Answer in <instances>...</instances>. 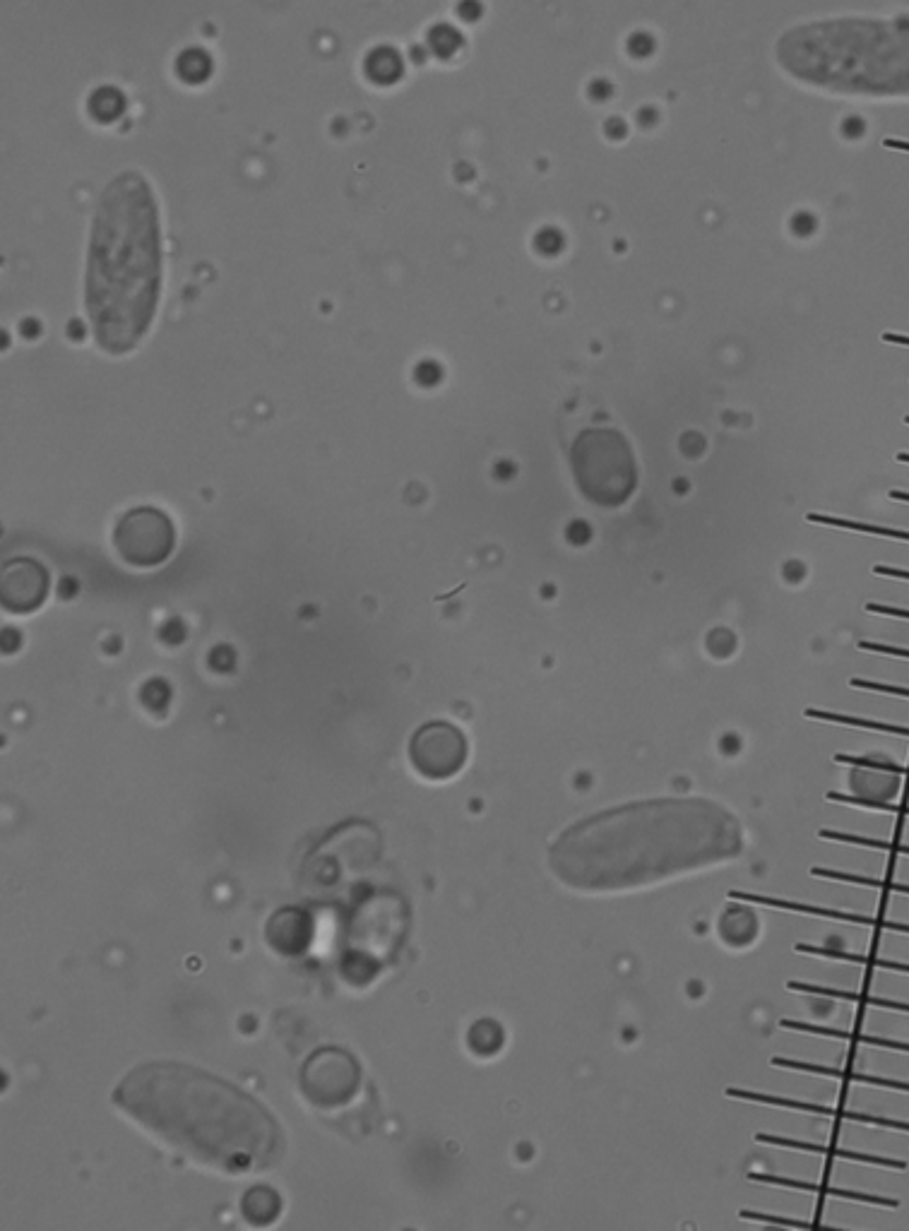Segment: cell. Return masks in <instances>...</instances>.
<instances>
[{
  "label": "cell",
  "mask_w": 909,
  "mask_h": 1231,
  "mask_svg": "<svg viewBox=\"0 0 909 1231\" xmlns=\"http://www.w3.org/2000/svg\"><path fill=\"white\" fill-rule=\"evenodd\" d=\"M772 1066H780V1068H794V1070H808V1073L833 1075V1078L861 1080V1082H876V1085H890V1087H900V1090H909V1085H905V1082H888V1080H878V1078H864V1075H849V1073H845V1070L825 1068V1066H816V1063H804V1061H789V1058H772Z\"/></svg>",
  "instance_id": "cell-17"
},
{
  "label": "cell",
  "mask_w": 909,
  "mask_h": 1231,
  "mask_svg": "<svg viewBox=\"0 0 909 1231\" xmlns=\"http://www.w3.org/2000/svg\"><path fill=\"white\" fill-rule=\"evenodd\" d=\"M905 421H907V424H909V416H907V419H905Z\"/></svg>",
  "instance_id": "cell-34"
},
{
  "label": "cell",
  "mask_w": 909,
  "mask_h": 1231,
  "mask_svg": "<svg viewBox=\"0 0 909 1231\" xmlns=\"http://www.w3.org/2000/svg\"><path fill=\"white\" fill-rule=\"evenodd\" d=\"M852 686L857 688H869V691H881V693H893V695H907L909 698V688H900V686H885V683H873V681H861L854 679Z\"/></svg>",
  "instance_id": "cell-29"
},
{
  "label": "cell",
  "mask_w": 909,
  "mask_h": 1231,
  "mask_svg": "<svg viewBox=\"0 0 909 1231\" xmlns=\"http://www.w3.org/2000/svg\"><path fill=\"white\" fill-rule=\"evenodd\" d=\"M114 1102L159 1143L224 1174H258L277 1167L284 1155L282 1128L263 1104L186 1063L130 1070Z\"/></svg>",
  "instance_id": "cell-1"
},
{
  "label": "cell",
  "mask_w": 909,
  "mask_h": 1231,
  "mask_svg": "<svg viewBox=\"0 0 909 1231\" xmlns=\"http://www.w3.org/2000/svg\"><path fill=\"white\" fill-rule=\"evenodd\" d=\"M159 260L150 231L123 227L97 241L87 279V315L99 347L128 354L157 313Z\"/></svg>",
  "instance_id": "cell-4"
},
{
  "label": "cell",
  "mask_w": 909,
  "mask_h": 1231,
  "mask_svg": "<svg viewBox=\"0 0 909 1231\" xmlns=\"http://www.w3.org/2000/svg\"><path fill=\"white\" fill-rule=\"evenodd\" d=\"M741 852L739 823L707 801H652L573 825L551 849L570 888H633Z\"/></svg>",
  "instance_id": "cell-2"
},
{
  "label": "cell",
  "mask_w": 909,
  "mask_h": 1231,
  "mask_svg": "<svg viewBox=\"0 0 909 1231\" xmlns=\"http://www.w3.org/2000/svg\"><path fill=\"white\" fill-rule=\"evenodd\" d=\"M277 1212H279L277 1195L272 1191H267V1188H253V1191L246 1195V1200H243V1215L251 1219L253 1224L270 1222V1219L277 1217Z\"/></svg>",
  "instance_id": "cell-16"
},
{
  "label": "cell",
  "mask_w": 909,
  "mask_h": 1231,
  "mask_svg": "<svg viewBox=\"0 0 909 1231\" xmlns=\"http://www.w3.org/2000/svg\"><path fill=\"white\" fill-rule=\"evenodd\" d=\"M753 1181H763V1183H775V1186H789V1188H799V1191H813V1193H823V1195H837V1198H854V1200H866V1203H881V1205H895L893 1200H885V1198H876V1195H861V1193H852V1191H840V1188H825L818 1186V1183H806V1181H794V1179H784V1176H770V1174H751Z\"/></svg>",
  "instance_id": "cell-13"
},
{
  "label": "cell",
  "mask_w": 909,
  "mask_h": 1231,
  "mask_svg": "<svg viewBox=\"0 0 909 1231\" xmlns=\"http://www.w3.org/2000/svg\"><path fill=\"white\" fill-rule=\"evenodd\" d=\"M412 763L424 777L443 779L455 775L467 760V741L453 724L431 722L421 727L409 743Z\"/></svg>",
  "instance_id": "cell-6"
},
{
  "label": "cell",
  "mask_w": 909,
  "mask_h": 1231,
  "mask_svg": "<svg viewBox=\"0 0 909 1231\" xmlns=\"http://www.w3.org/2000/svg\"><path fill=\"white\" fill-rule=\"evenodd\" d=\"M176 73L188 85H200L212 73V58L202 49H186L178 56Z\"/></svg>",
  "instance_id": "cell-15"
},
{
  "label": "cell",
  "mask_w": 909,
  "mask_h": 1231,
  "mask_svg": "<svg viewBox=\"0 0 909 1231\" xmlns=\"http://www.w3.org/2000/svg\"><path fill=\"white\" fill-rule=\"evenodd\" d=\"M741 1215L748 1217V1219H763V1222H770V1224H787V1227H804V1229H806V1227H811V1224H808V1222H796V1219L772 1217V1215H763V1212H751V1210H744V1212H741Z\"/></svg>",
  "instance_id": "cell-28"
},
{
  "label": "cell",
  "mask_w": 909,
  "mask_h": 1231,
  "mask_svg": "<svg viewBox=\"0 0 909 1231\" xmlns=\"http://www.w3.org/2000/svg\"><path fill=\"white\" fill-rule=\"evenodd\" d=\"M760 1143H768V1145H782V1147H794V1150H806V1152H818V1155H830V1157H842V1159H859V1162H876V1164H890V1167H905L902 1162H893V1159H883V1157H866V1155H854V1152L847 1150H835V1147H825V1145H811V1143H801V1140H792V1138H780V1135H758Z\"/></svg>",
  "instance_id": "cell-11"
},
{
  "label": "cell",
  "mask_w": 909,
  "mask_h": 1231,
  "mask_svg": "<svg viewBox=\"0 0 909 1231\" xmlns=\"http://www.w3.org/2000/svg\"><path fill=\"white\" fill-rule=\"evenodd\" d=\"M789 989H792V991H806V993H818V996L842 998V1001H857V998H861V1001H864V1003H871V1005H885V1008H902V1010H909V1005H902V1003H893V1001H878V998H864V996H859V993H847V991H840V989H825V986L804 984V981H789Z\"/></svg>",
  "instance_id": "cell-18"
},
{
  "label": "cell",
  "mask_w": 909,
  "mask_h": 1231,
  "mask_svg": "<svg viewBox=\"0 0 909 1231\" xmlns=\"http://www.w3.org/2000/svg\"><path fill=\"white\" fill-rule=\"evenodd\" d=\"M49 578L37 563L17 561L10 563L3 575V604L10 611H34L46 599Z\"/></svg>",
  "instance_id": "cell-8"
},
{
  "label": "cell",
  "mask_w": 909,
  "mask_h": 1231,
  "mask_svg": "<svg viewBox=\"0 0 909 1231\" xmlns=\"http://www.w3.org/2000/svg\"><path fill=\"white\" fill-rule=\"evenodd\" d=\"M861 647H864V650H873V652H883V654H895V657H909V650H902V647H888V645H876V642H861Z\"/></svg>",
  "instance_id": "cell-30"
},
{
  "label": "cell",
  "mask_w": 909,
  "mask_h": 1231,
  "mask_svg": "<svg viewBox=\"0 0 909 1231\" xmlns=\"http://www.w3.org/2000/svg\"><path fill=\"white\" fill-rule=\"evenodd\" d=\"M635 123H638L643 130H652L659 123V109L657 106H640L638 111H635Z\"/></svg>",
  "instance_id": "cell-27"
},
{
  "label": "cell",
  "mask_w": 909,
  "mask_h": 1231,
  "mask_svg": "<svg viewBox=\"0 0 909 1231\" xmlns=\"http://www.w3.org/2000/svg\"><path fill=\"white\" fill-rule=\"evenodd\" d=\"M655 51H657V39L652 32H647V29H635V32L628 34L626 53L633 58V61H647V58H650Z\"/></svg>",
  "instance_id": "cell-19"
},
{
  "label": "cell",
  "mask_w": 909,
  "mask_h": 1231,
  "mask_svg": "<svg viewBox=\"0 0 909 1231\" xmlns=\"http://www.w3.org/2000/svg\"><path fill=\"white\" fill-rule=\"evenodd\" d=\"M356 1066L349 1056L340 1051H325L308 1063L303 1073V1085L311 1099L318 1104H337L349 1099L356 1090Z\"/></svg>",
  "instance_id": "cell-7"
},
{
  "label": "cell",
  "mask_w": 909,
  "mask_h": 1231,
  "mask_svg": "<svg viewBox=\"0 0 909 1231\" xmlns=\"http://www.w3.org/2000/svg\"><path fill=\"white\" fill-rule=\"evenodd\" d=\"M602 130H604L606 138L614 140V142L628 138V123L623 121L621 116H609V118H606Z\"/></svg>",
  "instance_id": "cell-25"
},
{
  "label": "cell",
  "mask_w": 909,
  "mask_h": 1231,
  "mask_svg": "<svg viewBox=\"0 0 909 1231\" xmlns=\"http://www.w3.org/2000/svg\"><path fill=\"white\" fill-rule=\"evenodd\" d=\"M789 227H792V231H794L796 236H811L813 231H816V217H813L811 212L801 210V212L794 214L792 222H789Z\"/></svg>",
  "instance_id": "cell-23"
},
{
  "label": "cell",
  "mask_w": 909,
  "mask_h": 1231,
  "mask_svg": "<svg viewBox=\"0 0 909 1231\" xmlns=\"http://www.w3.org/2000/svg\"><path fill=\"white\" fill-rule=\"evenodd\" d=\"M426 46H429L433 56L441 58V61H448V58H453L455 53L465 46V37H462V32L457 27L448 25V22H438V25L429 29Z\"/></svg>",
  "instance_id": "cell-14"
},
{
  "label": "cell",
  "mask_w": 909,
  "mask_h": 1231,
  "mask_svg": "<svg viewBox=\"0 0 909 1231\" xmlns=\"http://www.w3.org/2000/svg\"><path fill=\"white\" fill-rule=\"evenodd\" d=\"M126 111V97L121 89L116 87H99L97 92L89 97V114L97 118L99 123H111L123 116Z\"/></svg>",
  "instance_id": "cell-12"
},
{
  "label": "cell",
  "mask_w": 909,
  "mask_h": 1231,
  "mask_svg": "<svg viewBox=\"0 0 909 1231\" xmlns=\"http://www.w3.org/2000/svg\"><path fill=\"white\" fill-rule=\"evenodd\" d=\"M869 611H876V614H888V616H900V618H909L907 609H895V606H881V604H869L866 606Z\"/></svg>",
  "instance_id": "cell-31"
},
{
  "label": "cell",
  "mask_w": 909,
  "mask_h": 1231,
  "mask_svg": "<svg viewBox=\"0 0 909 1231\" xmlns=\"http://www.w3.org/2000/svg\"><path fill=\"white\" fill-rule=\"evenodd\" d=\"M876 573H878V575H893V578H905V580H909V573H907V570H897V568H885V566H878V568H876Z\"/></svg>",
  "instance_id": "cell-32"
},
{
  "label": "cell",
  "mask_w": 909,
  "mask_h": 1231,
  "mask_svg": "<svg viewBox=\"0 0 909 1231\" xmlns=\"http://www.w3.org/2000/svg\"><path fill=\"white\" fill-rule=\"evenodd\" d=\"M777 63L792 80L861 99H909V17H830L789 29Z\"/></svg>",
  "instance_id": "cell-3"
},
{
  "label": "cell",
  "mask_w": 909,
  "mask_h": 1231,
  "mask_svg": "<svg viewBox=\"0 0 909 1231\" xmlns=\"http://www.w3.org/2000/svg\"><path fill=\"white\" fill-rule=\"evenodd\" d=\"M840 130H842V135H845L847 140H859V138H864L866 123L861 121L859 116H847L845 121H842Z\"/></svg>",
  "instance_id": "cell-26"
},
{
  "label": "cell",
  "mask_w": 909,
  "mask_h": 1231,
  "mask_svg": "<svg viewBox=\"0 0 909 1231\" xmlns=\"http://www.w3.org/2000/svg\"><path fill=\"white\" fill-rule=\"evenodd\" d=\"M808 520H811V522H821V525H835V527L859 529V532L881 534V537H895V539H905V541H909V532H900V529L871 527V525H861V522H847V520H840V517H823V515H811V517H808Z\"/></svg>",
  "instance_id": "cell-20"
},
{
  "label": "cell",
  "mask_w": 909,
  "mask_h": 1231,
  "mask_svg": "<svg viewBox=\"0 0 909 1231\" xmlns=\"http://www.w3.org/2000/svg\"><path fill=\"white\" fill-rule=\"evenodd\" d=\"M720 933L729 945H748L758 936V919L746 905H729L720 919Z\"/></svg>",
  "instance_id": "cell-9"
},
{
  "label": "cell",
  "mask_w": 909,
  "mask_h": 1231,
  "mask_svg": "<svg viewBox=\"0 0 909 1231\" xmlns=\"http://www.w3.org/2000/svg\"><path fill=\"white\" fill-rule=\"evenodd\" d=\"M116 546L118 553L133 566H159L174 549V527L162 510H128L118 522Z\"/></svg>",
  "instance_id": "cell-5"
},
{
  "label": "cell",
  "mask_w": 909,
  "mask_h": 1231,
  "mask_svg": "<svg viewBox=\"0 0 909 1231\" xmlns=\"http://www.w3.org/2000/svg\"><path fill=\"white\" fill-rule=\"evenodd\" d=\"M404 73L402 56L390 46H378L366 56V75L376 85H395Z\"/></svg>",
  "instance_id": "cell-10"
},
{
  "label": "cell",
  "mask_w": 909,
  "mask_h": 1231,
  "mask_svg": "<svg viewBox=\"0 0 909 1231\" xmlns=\"http://www.w3.org/2000/svg\"><path fill=\"white\" fill-rule=\"evenodd\" d=\"M534 246H537L539 253L544 255H556L563 251V246H566V239H563V234L554 227H546L537 234V239H534Z\"/></svg>",
  "instance_id": "cell-21"
},
{
  "label": "cell",
  "mask_w": 909,
  "mask_h": 1231,
  "mask_svg": "<svg viewBox=\"0 0 909 1231\" xmlns=\"http://www.w3.org/2000/svg\"><path fill=\"white\" fill-rule=\"evenodd\" d=\"M614 92L616 87L609 77H594V80H590V85H587V97H590L594 104H606V101L614 97Z\"/></svg>",
  "instance_id": "cell-22"
},
{
  "label": "cell",
  "mask_w": 909,
  "mask_h": 1231,
  "mask_svg": "<svg viewBox=\"0 0 909 1231\" xmlns=\"http://www.w3.org/2000/svg\"><path fill=\"white\" fill-rule=\"evenodd\" d=\"M484 15V3L481 0H460L457 3V17L465 22H479Z\"/></svg>",
  "instance_id": "cell-24"
},
{
  "label": "cell",
  "mask_w": 909,
  "mask_h": 1231,
  "mask_svg": "<svg viewBox=\"0 0 909 1231\" xmlns=\"http://www.w3.org/2000/svg\"><path fill=\"white\" fill-rule=\"evenodd\" d=\"M897 460H900V462H909V455H907V453H900V455H897Z\"/></svg>",
  "instance_id": "cell-33"
}]
</instances>
